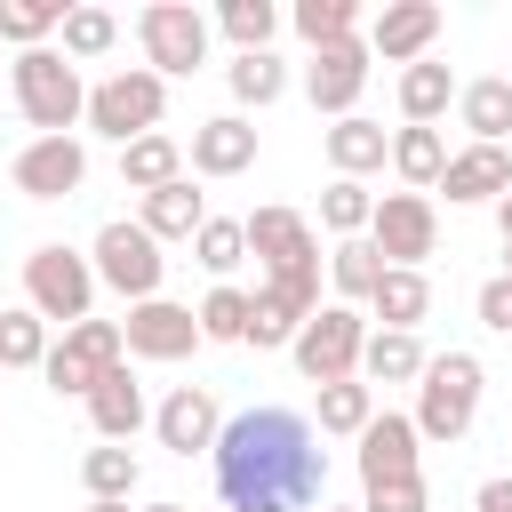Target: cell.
Instances as JSON below:
<instances>
[{
  "label": "cell",
  "mask_w": 512,
  "mask_h": 512,
  "mask_svg": "<svg viewBox=\"0 0 512 512\" xmlns=\"http://www.w3.org/2000/svg\"><path fill=\"white\" fill-rule=\"evenodd\" d=\"M208 464H216L224 512H312L320 488H328V448L312 440V424L296 408H240V416H224Z\"/></svg>",
  "instance_id": "1"
},
{
  "label": "cell",
  "mask_w": 512,
  "mask_h": 512,
  "mask_svg": "<svg viewBox=\"0 0 512 512\" xmlns=\"http://www.w3.org/2000/svg\"><path fill=\"white\" fill-rule=\"evenodd\" d=\"M8 88H16V112H24L40 136H72V120L88 112L80 64H72L64 48H24L16 72H8Z\"/></svg>",
  "instance_id": "2"
},
{
  "label": "cell",
  "mask_w": 512,
  "mask_h": 512,
  "mask_svg": "<svg viewBox=\"0 0 512 512\" xmlns=\"http://www.w3.org/2000/svg\"><path fill=\"white\" fill-rule=\"evenodd\" d=\"M480 360L472 352H440V360H424V376H416V440H464L472 432V416H480Z\"/></svg>",
  "instance_id": "3"
},
{
  "label": "cell",
  "mask_w": 512,
  "mask_h": 512,
  "mask_svg": "<svg viewBox=\"0 0 512 512\" xmlns=\"http://www.w3.org/2000/svg\"><path fill=\"white\" fill-rule=\"evenodd\" d=\"M160 112H168V80L160 72H144V64H120V72H104L96 88H88V128L96 136H112V144H136V136H152L160 128Z\"/></svg>",
  "instance_id": "4"
},
{
  "label": "cell",
  "mask_w": 512,
  "mask_h": 512,
  "mask_svg": "<svg viewBox=\"0 0 512 512\" xmlns=\"http://www.w3.org/2000/svg\"><path fill=\"white\" fill-rule=\"evenodd\" d=\"M136 40H144V72L160 80H192L208 64V16L192 0H152L136 16Z\"/></svg>",
  "instance_id": "5"
},
{
  "label": "cell",
  "mask_w": 512,
  "mask_h": 512,
  "mask_svg": "<svg viewBox=\"0 0 512 512\" xmlns=\"http://www.w3.org/2000/svg\"><path fill=\"white\" fill-rule=\"evenodd\" d=\"M88 272H96L104 288H120L128 304H152V296H160V272H168V256H160V240H152L144 224L112 216V224L96 232V248H88Z\"/></svg>",
  "instance_id": "6"
},
{
  "label": "cell",
  "mask_w": 512,
  "mask_h": 512,
  "mask_svg": "<svg viewBox=\"0 0 512 512\" xmlns=\"http://www.w3.org/2000/svg\"><path fill=\"white\" fill-rule=\"evenodd\" d=\"M24 304L40 312V320H88V304H96V272H88V256L80 248H64V240H48V248H32L24 256Z\"/></svg>",
  "instance_id": "7"
},
{
  "label": "cell",
  "mask_w": 512,
  "mask_h": 512,
  "mask_svg": "<svg viewBox=\"0 0 512 512\" xmlns=\"http://www.w3.org/2000/svg\"><path fill=\"white\" fill-rule=\"evenodd\" d=\"M360 344H368V320L352 312V304H320L304 328H296V368L312 376V384H344V376H360Z\"/></svg>",
  "instance_id": "8"
},
{
  "label": "cell",
  "mask_w": 512,
  "mask_h": 512,
  "mask_svg": "<svg viewBox=\"0 0 512 512\" xmlns=\"http://www.w3.org/2000/svg\"><path fill=\"white\" fill-rule=\"evenodd\" d=\"M104 368H120V320H72L64 344H48V360H40L48 392H64V400H88L104 384Z\"/></svg>",
  "instance_id": "9"
},
{
  "label": "cell",
  "mask_w": 512,
  "mask_h": 512,
  "mask_svg": "<svg viewBox=\"0 0 512 512\" xmlns=\"http://www.w3.org/2000/svg\"><path fill=\"white\" fill-rule=\"evenodd\" d=\"M368 248L392 264V272H424V256L440 248V216L424 192H384L376 216H368Z\"/></svg>",
  "instance_id": "10"
},
{
  "label": "cell",
  "mask_w": 512,
  "mask_h": 512,
  "mask_svg": "<svg viewBox=\"0 0 512 512\" xmlns=\"http://www.w3.org/2000/svg\"><path fill=\"white\" fill-rule=\"evenodd\" d=\"M320 312V272H288V280H264L256 296H248V336L240 344H256V352H280V344H296V328Z\"/></svg>",
  "instance_id": "11"
},
{
  "label": "cell",
  "mask_w": 512,
  "mask_h": 512,
  "mask_svg": "<svg viewBox=\"0 0 512 512\" xmlns=\"http://www.w3.org/2000/svg\"><path fill=\"white\" fill-rule=\"evenodd\" d=\"M240 232H248V256L264 264V280L320 272V240H312V224L296 208H256V216H240Z\"/></svg>",
  "instance_id": "12"
},
{
  "label": "cell",
  "mask_w": 512,
  "mask_h": 512,
  "mask_svg": "<svg viewBox=\"0 0 512 512\" xmlns=\"http://www.w3.org/2000/svg\"><path fill=\"white\" fill-rule=\"evenodd\" d=\"M8 176H16L24 200H72V192L88 184V144H80V136H32Z\"/></svg>",
  "instance_id": "13"
},
{
  "label": "cell",
  "mask_w": 512,
  "mask_h": 512,
  "mask_svg": "<svg viewBox=\"0 0 512 512\" xmlns=\"http://www.w3.org/2000/svg\"><path fill=\"white\" fill-rule=\"evenodd\" d=\"M120 352H136V360H192V352H200V320H192V304H168V296L128 304V320H120Z\"/></svg>",
  "instance_id": "14"
},
{
  "label": "cell",
  "mask_w": 512,
  "mask_h": 512,
  "mask_svg": "<svg viewBox=\"0 0 512 512\" xmlns=\"http://www.w3.org/2000/svg\"><path fill=\"white\" fill-rule=\"evenodd\" d=\"M360 88H368V40H360V32H352V40H336V48H312V72H304V96H312V112H336V120H352Z\"/></svg>",
  "instance_id": "15"
},
{
  "label": "cell",
  "mask_w": 512,
  "mask_h": 512,
  "mask_svg": "<svg viewBox=\"0 0 512 512\" xmlns=\"http://www.w3.org/2000/svg\"><path fill=\"white\" fill-rule=\"evenodd\" d=\"M440 0H392L376 24H368V56H384V64H424V48L440 40Z\"/></svg>",
  "instance_id": "16"
},
{
  "label": "cell",
  "mask_w": 512,
  "mask_h": 512,
  "mask_svg": "<svg viewBox=\"0 0 512 512\" xmlns=\"http://www.w3.org/2000/svg\"><path fill=\"white\" fill-rule=\"evenodd\" d=\"M152 432H160V448H176V456H208L216 432H224V416H216L208 384H176V392L152 408Z\"/></svg>",
  "instance_id": "17"
},
{
  "label": "cell",
  "mask_w": 512,
  "mask_h": 512,
  "mask_svg": "<svg viewBox=\"0 0 512 512\" xmlns=\"http://www.w3.org/2000/svg\"><path fill=\"white\" fill-rule=\"evenodd\" d=\"M416 448H424V440H416L408 416H392V408L368 416V432H360V488H376V480H416V472H424Z\"/></svg>",
  "instance_id": "18"
},
{
  "label": "cell",
  "mask_w": 512,
  "mask_h": 512,
  "mask_svg": "<svg viewBox=\"0 0 512 512\" xmlns=\"http://www.w3.org/2000/svg\"><path fill=\"white\" fill-rule=\"evenodd\" d=\"M440 192L448 200H504L512 192V152L504 144H464V152H448V168H440Z\"/></svg>",
  "instance_id": "19"
},
{
  "label": "cell",
  "mask_w": 512,
  "mask_h": 512,
  "mask_svg": "<svg viewBox=\"0 0 512 512\" xmlns=\"http://www.w3.org/2000/svg\"><path fill=\"white\" fill-rule=\"evenodd\" d=\"M192 168H200V176H240V168H256V128H248L240 112L200 120V128H192Z\"/></svg>",
  "instance_id": "20"
},
{
  "label": "cell",
  "mask_w": 512,
  "mask_h": 512,
  "mask_svg": "<svg viewBox=\"0 0 512 512\" xmlns=\"http://www.w3.org/2000/svg\"><path fill=\"white\" fill-rule=\"evenodd\" d=\"M424 344L408 336V328H368V344H360V384L376 392V384H416L424 376Z\"/></svg>",
  "instance_id": "21"
},
{
  "label": "cell",
  "mask_w": 512,
  "mask_h": 512,
  "mask_svg": "<svg viewBox=\"0 0 512 512\" xmlns=\"http://www.w3.org/2000/svg\"><path fill=\"white\" fill-rule=\"evenodd\" d=\"M88 424H96V440H136V424H144V384L128 376V368H104V384L88 392Z\"/></svg>",
  "instance_id": "22"
},
{
  "label": "cell",
  "mask_w": 512,
  "mask_h": 512,
  "mask_svg": "<svg viewBox=\"0 0 512 512\" xmlns=\"http://www.w3.org/2000/svg\"><path fill=\"white\" fill-rule=\"evenodd\" d=\"M320 144H328V168H336V176H352V184H360L368 168H384V160H392V136H384L376 120H360V112H352V120H336Z\"/></svg>",
  "instance_id": "23"
},
{
  "label": "cell",
  "mask_w": 512,
  "mask_h": 512,
  "mask_svg": "<svg viewBox=\"0 0 512 512\" xmlns=\"http://www.w3.org/2000/svg\"><path fill=\"white\" fill-rule=\"evenodd\" d=\"M152 240H192L200 224H208V200L192 192V176H176V184H160V192H144V216H136Z\"/></svg>",
  "instance_id": "24"
},
{
  "label": "cell",
  "mask_w": 512,
  "mask_h": 512,
  "mask_svg": "<svg viewBox=\"0 0 512 512\" xmlns=\"http://www.w3.org/2000/svg\"><path fill=\"white\" fill-rule=\"evenodd\" d=\"M184 176V144L176 136H136V144H120V184L128 192H160V184H176Z\"/></svg>",
  "instance_id": "25"
},
{
  "label": "cell",
  "mask_w": 512,
  "mask_h": 512,
  "mask_svg": "<svg viewBox=\"0 0 512 512\" xmlns=\"http://www.w3.org/2000/svg\"><path fill=\"white\" fill-rule=\"evenodd\" d=\"M456 112H464L472 144H504L512 136V80H464L456 88Z\"/></svg>",
  "instance_id": "26"
},
{
  "label": "cell",
  "mask_w": 512,
  "mask_h": 512,
  "mask_svg": "<svg viewBox=\"0 0 512 512\" xmlns=\"http://www.w3.org/2000/svg\"><path fill=\"white\" fill-rule=\"evenodd\" d=\"M448 104H456V72H448V64H432V56H424V64H408V72H400V112H408V128H432Z\"/></svg>",
  "instance_id": "27"
},
{
  "label": "cell",
  "mask_w": 512,
  "mask_h": 512,
  "mask_svg": "<svg viewBox=\"0 0 512 512\" xmlns=\"http://www.w3.org/2000/svg\"><path fill=\"white\" fill-rule=\"evenodd\" d=\"M392 168H400L408 192H432L440 168H448V136H440V128H400V136H392Z\"/></svg>",
  "instance_id": "28"
},
{
  "label": "cell",
  "mask_w": 512,
  "mask_h": 512,
  "mask_svg": "<svg viewBox=\"0 0 512 512\" xmlns=\"http://www.w3.org/2000/svg\"><path fill=\"white\" fill-rule=\"evenodd\" d=\"M368 304H376V320H384V328H408V336H416V320L432 312V280H424V272H392V264H384V280H376V296H368Z\"/></svg>",
  "instance_id": "29"
},
{
  "label": "cell",
  "mask_w": 512,
  "mask_h": 512,
  "mask_svg": "<svg viewBox=\"0 0 512 512\" xmlns=\"http://www.w3.org/2000/svg\"><path fill=\"white\" fill-rule=\"evenodd\" d=\"M80 480H88V504H128L136 496V448H120V440L88 448L80 456Z\"/></svg>",
  "instance_id": "30"
},
{
  "label": "cell",
  "mask_w": 512,
  "mask_h": 512,
  "mask_svg": "<svg viewBox=\"0 0 512 512\" xmlns=\"http://www.w3.org/2000/svg\"><path fill=\"white\" fill-rule=\"evenodd\" d=\"M224 80H232V96H240V104H256V112L288 96V64H280L272 48H256V56H232V64H224Z\"/></svg>",
  "instance_id": "31"
},
{
  "label": "cell",
  "mask_w": 512,
  "mask_h": 512,
  "mask_svg": "<svg viewBox=\"0 0 512 512\" xmlns=\"http://www.w3.org/2000/svg\"><path fill=\"white\" fill-rule=\"evenodd\" d=\"M328 280H336L344 304H368L376 280H384V256H376L368 240H336V248H328Z\"/></svg>",
  "instance_id": "32"
},
{
  "label": "cell",
  "mask_w": 512,
  "mask_h": 512,
  "mask_svg": "<svg viewBox=\"0 0 512 512\" xmlns=\"http://www.w3.org/2000/svg\"><path fill=\"white\" fill-rule=\"evenodd\" d=\"M368 416H376V392H368L360 376H344V384H320V432H336V440H360V432H368Z\"/></svg>",
  "instance_id": "33"
},
{
  "label": "cell",
  "mask_w": 512,
  "mask_h": 512,
  "mask_svg": "<svg viewBox=\"0 0 512 512\" xmlns=\"http://www.w3.org/2000/svg\"><path fill=\"white\" fill-rule=\"evenodd\" d=\"M200 344H240L248 336V288H232V280H216L208 296H200Z\"/></svg>",
  "instance_id": "34"
},
{
  "label": "cell",
  "mask_w": 512,
  "mask_h": 512,
  "mask_svg": "<svg viewBox=\"0 0 512 512\" xmlns=\"http://www.w3.org/2000/svg\"><path fill=\"white\" fill-rule=\"evenodd\" d=\"M64 56L72 64H88V56H112V40H120V16L112 8H64Z\"/></svg>",
  "instance_id": "35"
},
{
  "label": "cell",
  "mask_w": 512,
  "mask_h": 512,
  "mask_svg": "<svg viewBox=\"0 0 512 512\" xmlns=\"http://www.w3.org/2000/svg\"><path fill=\"white\" fill-rule=\"evenodd\" d=\"M368 216H376V192H368V184L336 176V184L320 192V224H328L336 240H360V232H368Z\"/></svg>",
  "instance_id": "36"
},
{
  "label": "cell",
  "mask_w": 512,
  "mask_h": 512,
  "mask_svg": "<svg viewBox=\"0 0 512 512\" xmlns=\"http://www.w3.org/2000/svg\"><path fill=\"white\" fill-rule=\"evenodd\" d=\"M216 24H224V40H232L240 56H256V48H272L280 8H272V0H224V8H216Z\"/></svg>",
  "instance_id": "37"
},
{
  "label": "cell",
  "mask_w": 512,
  "mask_h": 512,
  "mask_svg": "<svg viewBox=\"0 0 512 512\" xmlns=\"http://www.w3.org/2000/svg\"><path fill=\"white\" fill-rule=\"evenodd\" d=\"M288 24L304 32V48H336V40H352L360 8H352V0H296V16H288Z\"/></svg>",
  "instance_id": "38"
},
{
  "label": "cell",
  "mask_w": 512,
  "mask_h": 512,
  "mask_svg": "<svg viewBox=\"0 0 512 512\" xmlns=\"http://www.w3.org/2000/svg\"><path fill=\"white\" fill-rule=\"evenodd\" d=\"M48 360V320L24 304V312H0V368H40Z\"/></svg>",
  "instance_id": "39"
},
{
  "label": "cell",
  "mask_w": 512,
  "mask_h": 512,
  "mask_svg": "<svg viewBox=\"0 0 512 512\" xmlns=\"http://www.w3.org/2000/svg\"><path fill=\"white\" fill-rule=\"evenodd\" d=\"M56 24H64V0H0V40L16 48H48Z\"/></svg>",
  "instance_id": "40"
},
{
  "label": "cell",
  "mask_w": 512,
  "mask_h": 512,
  "mask_svg": "<svg viewBox=\"0 0 512 512\" xmlns=\"http://www.w3.org/2000/svg\"><path fill=\"white\" fill-rule=\"evenodd\" d=\"M192 256H200V264H208V272L224 280L232 264H248V232H240L232 216H208V224L192 232Z\"/></svg>",
  "instance_id": "41"
},
{
  "label": "cell",
  "mask_w": 512,
  "mask_h": 512,
  "mask_svg": "<svg viewBox=\"0 0 512 512\" xmlns=\"http://www.w3.org/2000/svg\"><path fill=\"white\" fill-rule=\"evenodd\" d=\"M424 504H432L424 472H416V480H376V488L360 496V512H424Z\"/></svg>",
  "instance_id": "42"
},
{
  "label": "cell",
  "mask_w": 512,
  "mask_h": 512,
  "mask_svg": "<svg viewBox=\"0 0 512 512\" xmlns=\"http://www.w3.org/2000/svg\"><path fill=\"white\" fill-rule=\"evenodd\" d=\"M472 304H480V328H496V336H512V280H504V272H496V280H488V288H480Z\"/></svg>",
  "instance_id": "43"
},
{
  "label": "cell",
  "mask_w": 512,
  "mask_h": 512,
  "mask_svg": "<svg viewBox=\"0 0 512 512\" xmlns=\"http://www.w3.org/2000/svg\"><path fill=\"white\" fill-rule=\"evenodd\" d=\"M472 512H512V480H480V496H472Z\"/></svg>",
  "instance_id": "44"
},
{
  "label": "cell",
  "mask_w": 512,
  "mask_h": 512,
  "mask_svg": "<svg viewBox=\"0 0 512 512\" xmlns=\"http://www.w3.org/2000/svg\"><path fill=\"white\" fill-rule=\"evenodd\" d=\"M496 224H504V240H512V192H504V200H496Z\"/></svg>",
  "instance_id": "45"
},
{
  "label": "cell",
  "mask_w": 512,
  "mask_h": 512,
  "mask_svg": "<svg viewBox=\"0 0 512 512\" xmlns=\"http://www.w3.org/2000/svg\"><path fill=\"white\" fill-rule=\"evenodd\" d=\"M504 280H512V240H504Z\"/></svg>",
  "instance_id": "46"
},
{
  "label": "cell",
  "mask_w": 512,
  "mask_h": 512,
  "mask_svg": "<svg viewBox=\"0 0 512 512\" xmlns=\"http://www.w3.org/2000/svg\"><path fill=\"white\" fill-rule=\"evenodd\" d=\"M144 512H184V504H144Z\"/></svg>",
  "instance_id": "47"
},
{
  "label": "cell",
  "mask_w": 512,
  "mask_h": 512,
  "mask_svg": "<svg viewBox=\"0 0 512 512\" xmlns=\"http://www.w3.org/2000/svg\"><path fill=\"white\" fill-rule=\"evenodd\" d=\"M88 512H128V504H88Z\"/></svg>",
  "instance_id": "48"
},
{
  "label": "cell",
  "mask_w": 512,
  "mask_h": 512,
  "mask_svg": "<svg viewBox=\"0 0 512 512\" xmlns=\"http://www.w3.org/2000/svg\"><path fill=\"white\" fill-rule=\"evenodd\" d=\"M312 512H352V504H312Z\"/></svg>",
  "instance_id": "49"
}]
</instances>
